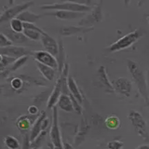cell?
<instances>
[{"instance_id": "cell-16", "label": "cell", "mask_w": 149, "mask_h": 149, "mask_svg": "<svg viewBox=\"0 0 149 149\" xmlns=\"http://www.w3.org/2000/svg\"><path fill=\"white\" fill-rule=\"evenodd\" d=\"M93 27H82V26H64L61 29V35L63 36H74L78 34H86L91 32Z\"/></svg>"}, {"instance_id": "cell-14", "label": "cell", "mask_w": 149, "mask_h": 149, "mask_svg": "<svg viewBox=\"0 0 149 149\" xmlns=\"http://www.w3.org/2000/svg\"><path fill=\"white\" fill-rule=\"evenodd\" d=\"M45 118H46V112H42L40 116H38V118H37L36 120L35 121V123L32 127L31 132H30V137H29L31 143L34 142L42 132V123H43Z\"/></svg>"}, {"instance_id": "cell-17", "label": "cell", "mask_w": 149, "mask_h": 149, "mask_svg": "<svg viewBox=\"0 0 149 149\" xmlns=\"http://www.w3.org/2000/svg\"><path fill=\"white\" fill-rule=\"evenodd\" d=\"M57 107H59L61 110L66 112V113H72L74 111L71 98H70L69 95H66V94L61 95L60 99L57 102Z\"/></svg>"}, {"instance_id": "cell-36", "label": "cell", "mask_w": 149, "mask_h": 149, "mask_svg": "<svg viewBox=\"0 0 149 149\" xmlns=\"http://www.w3.org/2000/svg\"><path fill=\"white\" fill-rule=\"evenodd\" d=\"M146 18H149V13L146 14Z\"/></svg>"}, {"instance_id": "cell-41", "label": "cell", "mask_w": 149, "mask_h": 149, "mask_svg": "<svg viewBox=\"0 0 149 149\" xmlns=\"http://www.w3.org/2000/svg\"><path fill=\"white\" fill-rule=\"evenodd\" d=\"M46 149H49V148H46Z\"/></svg>"}, {"instance_id": "cell-15", "label": "cell", "mask_w": 149, "mask_h": 149, "mask_svg": "<svg viewBox=\"0 0 149 149\" xmlns=\"http://www.w3.org/2000/svg\"><path fill=\"white\" fill-rule=\"evenodd\" d=\"M67 86H68V90H69V92H70V95H72L74 99H76L79 102V104H82L83 101H84L83 95H82L80 90H79L77 82L74 81V79L72 77H70V76L68 77V79H67Z\"/></svg>"}, {"instance_id": "cell-28", "label": "cell", "mask_w": 149, "mask_h": 149, "mask_svg": "<svg viewBox=\"0 0 149 149\" xmlns=\"http://www.w3.org/2000/svg\"><path fill=\"white\" fill-rule=\"evenodd\" d=\"M12 44H13V42L9 39L8 36L0 33V48L6 49V48H8V47H11Z\"/></svg>"}, {"instance_id": "cell-30", "label": "cell", "mask_w": 149, "mask_h": 149, "mask_svg": "<svg viewBox=\"0 0 149 149\" xmlns=\"http://www.w3.org/2000/svg\"><path fill=\"white\" fill-rule=\"evenodd\" d=\"M26 61H27V56H23V57L17 60L16 63L13 65V69H18L19 67H21L22 64H24L26 63Z\"/></svg>"}, {"instance_id": "cell-7", "label": "cell", "mask_w": 149, "mask_h": 149, "mask_svg": "<svg viewBox=\"0 0 149 149\" xmlns=\"http://www.w3.org/2000/svg\"><path fill=\"white\" fill-rule=\"evenodd\" d=\"M52 113V124H51L49 136L51 143H52L55 149H63V143L62 142V136L59 128V121H58V108L57 106H54Z\"/></svg>"}, {"instance_id": "cell-38", "label": "cell", "mask_w": 149, "mask_h": 149, "mask_svg": "<svg viewBox=\"0 0 149 149\" xmlns=\"http://www.w3.org/2000/svg\"><path fill=\"white\" fill-rule=\"evenodd\" d=\"M147 19V22H148V23H149V18H146Z\"/></svg>"}, {"instance_id": "cell-4", "label": "cell", "mask_w": 149, "mask_h": 149, "mask_svg": "<svg viewBox=\"0 0 149 149\" xmlns=\"http://www.w3.org/2000/svg\"><path fill=\"white\" fill-rule=\"evenodd\" d=\"M68 73H69V64L65 63L62 73H61L60 77L57 79V82H56L54 88L52 92H51L50 96L49 97V101H48V108H53L54 106H56L57 102L60 99L61 95L63 94V83L67 81L68 78Z\"/></svg>"}, {"instance_id": "cell-5", "label": "cell", "mask_w": 149, "mask_h": 149, "mask_svg": "<svg viewBox=\"0 0 149 149\" xmlns=\"http://www.w3.org/2000/svg\"><path fill=\"white\" fill-rule=\"evenodd\" d=\"M128 118L133 128L140 136H141L147 143H149V132L147 130V124L143 116L138 111H130Z\"/></svg>"}, {"instance_id": "cell-27", "label": "cell", "mask_w": 149, "mask_h": 149, "mask_svg": "<svg viewBox=\"0 0 149 149\" xmlns=\"http://www.w3.org/2000/svg\"><path fill=\"white\" fill-rule=\"evenodd\" d=\"M8 37L12 42H17V43H22V42L26 41V36L22 33V34H19V33H14V34H10Z\"/></svg>"}, {"instance_id": "cell-32", "label": "cell", "mask_w": 149, "mask_h": 149, "mask_svg": "<svg viewBox=\"0 0 149 149\" xmlns=\"http://www.w3.org/2000/svg\"><path fill=\"white\" fill-rule=\"evenodd\" d=\"M28 111H29V113L32 115V116H36L37 114H38V108L36 106V105H32L29 107V109H28Z\"/></svg>"}, {"instance_id": "cell-6", "label": "cell", "mask_w": 149, "mask_h": 149, "mask_svg": "<svg viewBox=\"0 0 149 149\" xmlns=\"http://www.w3.org/2000/svg\"><path fill=\"white\" fill-rule=\"evenodd\" d=\"M102 1H100L94 5L91 10L87 15L84 16L80 21L78 22L79 26L91 28L92 25L99 23L102 21Z\"/></svg>"}, {"instance_id": "cell-3", "label": "cell", "mask_w": 149, "mask_h": 149, "mask_svg": "<svg viewBox=\"0 0 149 149\" xmlns=\"http://www.w3.org/2000/svg\"><path fill=\"white\" fill-rule=\"evenodd\" d=\"M143 35V32L141 29L134 30L133 32H130L129 34L125 35L118 40L114 42L113 44L108 46L106 49L110 51V52H118L119 50L128 49L130 47H132L134 43H136L139 39H141Z\"/></svg>"}, {"instance_id": "cell-11", "label": "cell", "mask_w": 149, "mask_h": 149, "mask_svg": "<svg viewBox=\"0 0 149 149\" xmlns=\"http://www.w3.org/2000/svg\"><path fill=\"white\" fill-rule=\"evenodd\" d=\"M41 42L43 45L45 51L50 53L55 58L58 57L59 54V44L56 42L54 38H52L49 35H48L45 32L43 35L41 36Z\"/></svg>"}, {"instance_id": "cell-1", "label": "cell", "mask_w": 149, "mask_h": 149, "mask_svg": "<svg viewBox=\"0 0 149 149\" xmlns=\"http://www.w3.org/2000/svg\"><path fill=\"white\" fill-rule=\"evenodd\" d=\"M127 67L129 72L132 77L133 81L136 84V87L138 88V91L143 98L144 102L147 106H149V92L147 88V81L146 77L144 76V73L142 70L140 64L132 60H128Z\"/></svg>"}, {"instance_id": "cell-40", "label": "cell", "mask_w": 149, "mask_h": 149, "mask_svg": "<svg viewBox=\"0 0 149 149\" xmlns=\"http://www.w3.org/2000/svg\"><path fill=\"white\" fill-rule=\"evenodd\" d=\"M148 79H149V70H148Z\"/></svg>"}, {"instance_id": "cell-22", "label": "cell", "mask_w": 149, "mask_h": 149, "mask_svg": "<svg viewBox=\"0 0 149 149\" xmlns=\"http://www.w3.org/2000/svg\"><path fill=\"white\" fill-rule=\"evenodd\" d=\"M88 125L84 122V120H82L80 130H79V132H78L77 137H76V140H74V143H76L77 146H79V144L84 141V139H85V135L88 132Z\"/></svg>"}, {"instance_id": "cell-35", "label": "cell", "mask_w": 149, "mask_h": 149, "mask_svg": "<svg viewBox=\"0 0 149 149\" xmlns=\"http://www.w3.org/2000/svg\"><path fill=\"white\" fill-rule=\"evenodd\" d=\"M135 149H149V143H147V144H142V146H137Z\"/></svg>"}, {"instance_id": "cell-26", "label": "cell", "mask_w": 149, "mask_h": 149, "mask_svg": "<svg viewBox=\"0 0 149 149\" xmlns=\"http://www.w3.org/2000/svg\"><path fill=\"white\" fill-rule=\"evenodd\" d=\"M5 144L8 149H19L20 148V143L12 136H7L5 138Z\"/></svg>"}, {"instance_id": "cell-9", "label": "cell", "mask_w": 149, "mask_h": 149, "mask_svg": "<svg viewBox=\"0 0 149 149\" xmlns=\"http://www.w3.org/2000/svg\"><path fill=\"white\" fill-rule=\"evenodd\" d=\"M115 91L124 97H130L132 91V82L127 77H118L112 81Z\"/></svg>"}, {"instance_id": "cell-39", "label": "cell", "mask_w": 149, "mask_h": 149, "mask_svg": "<svg viewBox=\"0 0 149 149\" xmlns=\"http://www.w3.org/2000/svg\"><path fill=\"white\" fill-rule=\"evenodd\" d=\"M32 149H38V148H36V147H34V148H32Z\"/></svg>"}, {"instance_id": "cell-12", "label": "cell", "mask_w": 149, "mask_h": 149, "mask_svg": "<svg viewBox=\"0 0 149 149\" xmlns=\"http://www.w3.org/2000/svg\"><path fill=\"white\" fill-rule=\"evenodd\" d=\"M97 76H98V81L100 82L101 85L104 87L107 92H115L114 87L112 85V81H110V79L108 78V76H107V72L106 69L104 65L99 67V69L97 70Z\"/></svg>"}, {"instance_id": "cell-34", "label": "cell", "mask_w": 149, "mask_h": 149, "mask_svg": "<svg viewBox=\"0 0 149 149\" xmlns=\"http://www.w3.org/2000/svg\"><path fill=\"white\" fill-rule=\"evenodd\" d=\"M63 149H74V147L68 143H63Z\"/></svg>"}, {"instance_id": "cell-10", "label": "cell", "mask_w": 149, "mask_h": 149, "mask_svg": "<svg viewBox=\"0 0 149 149\" xmlns=\"http://www.w3.org/2000/svg\"><path fill=\"white\" fill-rule=\"evenodd\" d=\"M33 55H34V57L37 63L47 65V66L51 67L54 70H59V64L57 62V59L50 53L47 52V51L39 50L33 52Z\"/></svg>"}, {"instance_id": "cell-20", "label": "cell", "mask_w": 149, "mask_h": 149, "mask_svg": "<svg viewBox=\"0 0 149 149\" xmlns=\"http://www.w3.org/2000/svg\"><path fill=\"white\" fill-rule=\"evenodd\" d=\"M105 126L109 130H118L120 127V119L118 116L111 115L105 119Z\"/></svg>"}, {"instance_id": "cell-19", "label": "cell", "mask_w": 149, "mask_h": 149, "mask_svg": "<svg viewBox=\"0 0 149 149\" xmlns=\"http://www.w3.org/2000/svg\"><path fill=\"white\" fill-rule=\"evenodd\" d=\"M40 15H37V14L33 13L29 10H26V11H23L22 13H21L20 15L17 17L18 20L22 21L23 23H35L37 20L40 19Z\"/></svg>"}, {"instance_id": "cell-21", "label": "cell", "mask_w": 149, "mask_h": 149, "mask_svg": "<svg viewBox=\"0 0 149 149\" xmlns=\"http://www.w3.org/2000/svg\"><path fill=\"white\" fill-rule=\"evenodd\" d=\"M6 52L8 54H11L15 57H23V55L27 54L29 51L24 48H21V47H8L6 48Z\"/></svg>"}, {"instance_id": "cell-31", "label": "cell", "mask_w": 149, "mask_h": 149, "mask_svg": "<svg viewBox=\"0 0 149 149\" xmlns=\"http://www.w3.org/2000/svg\"><path fill=\"white\" fill-rule=\"evenodd\" d=\"M11 84H12L13 88H20L22 87V80H21L20 78H15V79H13V80H12Z\"/></svg>"}, {"instance_id": "cell-25", "label": "cell", "mask_w": 149, "mask_h": 149, "mask_svg": "<svg viewBox=\"0 0 149 149\" xmlns=\"http://www.w3.org/2000/svg\"><path fill=\"white\" fill-rule=\"evenodd\" d=\"M22 34L26 36V38H29L31 40H34V41L41 40L42 34H40L39 32H36V31H34V30L24 29V30H23V32H22Z\"/></svg>"}, {"instance_id": "cell-13", "label": "cell", "mask_w": 149, "mask_h": 149, "mask_svg": "<svg viewBox=\"0 0 149 149\" xmlns=\"http://www.w3.org/2000/svg\"><path fill=\"white\" fill-rule=\"evenodd\" d=\"M46 15L54 16L58 19H61V20H74V19L83 18L86 15V13H78L73 11H66V10H57V11L47 12Z\"/></svg>"}, {"instance_id": "cell-8", "label": "cell", "mask_w": 149, "mask_h": 149, "mask_svg": "<svg viewBox=\"0 0 149 149\" xmlns=\"http://www.w3.org/2000/svg\"><path fill=\"white\" fill-rule=\"evenodd\" d=\"M32 5H34V2L30 1V2H24L20 5H16V6H13L11 8H8L7 10L2 14L1 18H0V22H3L6 21H11L13 19L17 18L21 13H22L23 11H26Z\"/></svg>"}, {"instance_id": "cell-23", "label": "cell", "mask_w": 149, "mask_h": 149, "mask_svg": "<svg viewBox=\"0 0 149 149\" xmlns=\"http://www.w3.org/2000/svg\"><path fill=\"white\" fill-rule=\"evenodd\" d=\"M57 59V62H58V64H59V71L62 73L63 69V66H64V50H63V41L62 39H60L59 41V54H58V57L56 58Z\"/></svg>"}, {"instance_id": "cell-29", "label": "cell", "mask_w": 149, "mask_h": 149, "mask_svg": "<svg viewBox=\"0 0 149 149\" xmlns=\"http://www.w3.org/2000/svg\"><path fill=\"white\" fill-rule=\"evenodd\" d=\"M124 143L118 140H114L107 143V149H122Z\"/></svg>"}, {"instance_id": "cell-18", "label": "cell", "mask_w": 149, "mask_h": 149, "mask_svg": "<svg viewBox=\"0 0 149 149\" xmlns=\"http://www.w3.org/2000/svg\"><path fill=\"white\" fill-rule=\"evenodd\" d=\"M36 66L37 69L39 70L40 73L43 74V77L49 81H52L54 77H55V74H56V70L52 69L51 67L47 66V65H44L40 63H37L36 62Z\"/></svg>"}, {"instance_id": "cell-24", "label": "cell", "mask_w": 149, "mask_h": 149, "mask_svg": "<svg viewBox=\"0 0 149 149\" xmlns=\"http://www.w3.org/2000/svg\"><path fill=\"white\" fill-rule=\"evenodd\" d=\"M10 27L14 33H19V34H22L23 30H24V28H23V22L20 20H18L17 18L10 21Z\"/></svg>"}, {"instance_id": "cell-33", "label": "cell", "mask_w": 149, "mask_h": 149, "mask_svg": "<svg viewBox=\"0 0 149 149\" xmlns=\"http://www.w3.org/2000/svg\"><path fill=\"white\" fill-rule=\"evenodd\" d=\"M30 147V139L28 138V136L24 137V141H23V144H22V149H29Z\"/></svg>"}, {"instance_id": "cell-37", "label": "cell", "mask_w": 149, "mask_h": 149, "mask_svg": "<svg viewBox=\"0 0 149 149\" xmlns=\"http://www.w3.org/2000/svg\"><path fill=\"white\" fill-rule=\"evenodd\" d=\"M2 14H3V13H2L1 11H0V18H1V16H2Z\"/></svg>"}, {"instance_id": "cell-2", "label": "cell", "mask_w": 149, "mask_h": 149, "mask_svg": "<svg viewBox=\"0 0 149 149\" xmlns=\"http://www.w3.org/2000/svg\"><path fill=\"white\" fill-rule=\"evenodd\" d=\"M41 9H47V10H66V11H73L78 13H87L90 12L92 8L91 6H88L85 3H79V2H56L52 4H46L41 6Z\"/></svg>"}]
</instances>
